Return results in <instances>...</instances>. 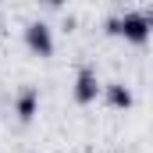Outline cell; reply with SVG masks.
I'll return each mask as SVG.
<instances>
[{
	"label": "cell",
	"instance_id": "obj_1",
	"mask_svg": "<svg viewBox=\"0 0 153 153\" xmlns=\"http://www.w3.org/2000/svg\"><path fill=\"white\" fill-rule=\"evenodd\" d=\"M107 32L111 36H121L125 43H135V46H143L146 39H150V32H153V25H150V18L146 14H121V18H111L107 22Z\"/></svg>",
	"mask_w": 153,
	"mask_h": 153
},
{
	"label": "cell",
	"instance_id": "obj_2",
	"mask_svg": "<svg viewBox=\"0 0 153 153\" xmlns=\"http://www.w3.org/2000/svg\"><path fill=\"white\" fill-rule=\"evenodd\" d=\"M25 46L36 57H53V32L46 22H29L25 25Z\"/></svg>",
	"mask_w": 153,
	"mask_h": 153
},
{
	"label": "cell",
	"instance_id": "obj_3",
	"mask_svg": "<svg viewBox=\"0 0 153 153\" xmlns=\"http://www.w3.org/2000/svg\"><path fill=\"white\" fill-rule=\"evenodd\" d=\"M96 96H100L96 71H93V68H78V78H75V103H78V107H89Z\"/></svg>",
	"mask_w": 153,
	"mask_h": 153
},
{
	"label": "cell",
	"instance_id": "obj_4",
	"mask_svg": "<svg viewBox=\"0 0 153 153\" xmlns=\"http://www.w3.org/2000/svg\"><path fill=\"white\" fill-rule=\"evenodd\" d=\"M103 96H107V103H111L114 111H128V107L135 103L132 89H128V85H121V82H111V85H103Z\"/></svg>",
	"mask_w": 153,
	"mask_h": 153
},
{
	"label": "cell",
	"instance_id": "obj_5",
	"mask_svg": "<svg viewBox=\"0 0 153 153\" xmlns=\"http://www.w3.org/2000/svg\"><path fill=\"white\" fill-rule=\"evenodd\" d=\"M36 103H39V93H36V89H25V93L18 96V117H22V121H32Z\"/></svg>",
	"mask_w": 153,
	"mask_h": 153
},
{
	"label": "cell",
	"instance_id": "obj_6",
	"mask_svg": "<svg viewBox=\"0 0 153 153\" xmlns=\"http://www.w3.org/2000/svg\"><path fill=\"white\" fill-rule=\"evenodd\" d=\"M146 18H150V25H153V4H150V7H146Z\"/></svg>",
	"mask_w": 153,
	"mask_h": 153
},
{
	"label": "cell",
	"instance_id": "obj_7",
	"mask_svg": "<svg viewBox=\"0 0 153 153\" xmlns=\"http://www.w3.org/2000/svg\"><path fill=\"white\" fill-rule=\"evenodd\" d=\"M46 4H50V7H57V4H61V0H46Z\"/></svg>",
	"mask_w": 153,
	"mask_h": 153
}]
</instances>
